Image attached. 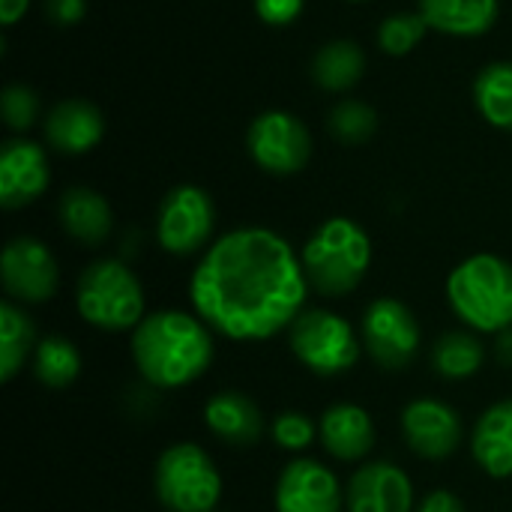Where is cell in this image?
Wrapping results in <instances>:
<instances>
[{
    "label": "cell",
    "instance_id": "6da1fadb",
    "mask_svg": "<svg viewBox=\"0 0 512 512\" xmlns=\"http://www.w3.org/2000/svg\"><path fill=\"white\" fill-rule=\"evenodd\" d=\"M309 279L291 243L270 228H237L201 255L189 297L201 321L225 339H273L306 309Z\"/></svg>",
    "mask_w": 512,
    "mask_h": 512
},
{
    "label": "cell",
    "instance_id": "7a4b0ae2",
    "mask_svg": "<svg viewBox=\"0 0 512 512\" xmlns=\"http://www.w3.org/2000/svg\"><path fill=\"white\" fill-rule=\"evenodd\" d=\"M213 354V330L195 312H150L132 330V363L153 390L189 387L210 369Z\"/></svg>",
    "mask_w": 512,
    "mask_h": 512
},
{
    "label": "cell",
    "instance_id": "3957f363",
    "mask_svg": "<svg viewBox=\"0 0 512 512\" xmlns=\"http://www.w3.org/2000/svg\"><path fill=\"white\" fill-rule=\"evenodd\" d=\"M300 261L309 288L324 297H345L360 288L372 267V240L354 219L333 216L306 240Z\"/></svg>",
    "mask_w": 512,
    "mask_h": 512
},
{
    "label": "cell",
    "instance_id": "277c9868",
    "mask_svg": "<svg viewBox=\"0 0 512 512\" xmlns=\"http://www.w3.org/2000/svg\"><path fill=\"white\" fill-rule=\"evenodd\" d=\"M447 303L474 333L512 327V264L498 255H471L447 276Z\"/></svg>",
    "mask_w": 512,
    "mask_h": 512
},
{
    "label": "cell",
    "instance_id": "5b68a950",
    "mask_svg": "<svg viewBox=\"0 0 512 512\" xmlns=\"http://www.w3.org/2000/svg\"><path fill=\"white\" fill-rule=\"evenodd\" d=\"M78 315L105 333L135 330L144 315V288L138 276L117 258H102L84 267L75 288Z\"/></svg>",
    "mask_w": 512,
    "mask_h": 512
},
{
    "label": "cell",
    "instance_id": "8992f818",
    "mask_svg": "<svg viewBox=\"0 0 512 512\" xmlns=\"http://www.w3.org/2000/svg\"><path fill=\"white\" fill-rule=\"evenodd\" d=\"M153 489L168 512H216L222 501V474L198 444L162 450L153 471Z\"/></svg>",
    "mask_w": 512,
    "mask_h": 512
},
{
    "label": "cell",
    "instance_id": "52a82bcc",
    "mask_svg": "<svg viewBox=\"0 0 512 512\" xmlns=\"http://www.w3.org/2000/svg\"><path fill=\"white\" fill-rule=\"evenodd\" d=\"M294 357L321 378H336L360 360V336L354 324L330 309H303L288 330Z\"/></svg>",
    "mask_w": 512,
    "mask_h": 512
},
{
    "label": "cell",
    "instance_id": "ba28073f",
    "mask_svg": "<svg viewBox=\"0 0 512 512\" xmlns=\"http://www.w3.org/2000/svg\"><path fill=\"white\" fill-rule=\"evenodd\" d=\"M360 339L372 363L384 372H402L414 363L423 333L414 312L396 297H378L366 306Z\"/></svg>",
    "mask_w": 512,
    "mask_h": 512
},
{
    "label": "cell",
    "instance_id": "9c48e42d",
    "mask_svg": "<svg viewBox=\"0 0 512 512\" xmlns=\"http://www.w3.org/2000/svg\"><path fill=\"white\" fill-rule=\"evenodd\" d=\"M216 228L213 198L201 186H174L156 216V240L168 255L186 258L201 252Z\"/></svg>",
    "mask_w": 512,
    "mask_h": 512
},
{
    "label": "cell",
    "instance_id": "30bf717a",
    "mask_svg": "<svg viewBox=\"0 0 512 512\" xmlns=\"http://www.w3.org/2000/svg\"><path fill=\"white\" fill-rule=\"evenodd\" d=\"M246 147L258 168L279 174V177L303 171L312 156L309 129L288 111L258 114L249 126Z\"/></svg>",
    "mask_w": 512,
    "mask_h": 512
},
{
    "label": "cell",
    "instance_id": "8fae6325",
    "mask_svg": "<svg viewBox=\"0 0 512 512\" xmlns=\"http://www.w3.org/2000/svg\"><path fill=\"white\" fill-rule=\"evenodd\" d=\"M0 279L9 300L21 306H36L54 297L60 285V270L51 249L36 237H15L3 246Z\"/></svg>",
    "mask_w": 512,
    "mask_h": 512
},
{
    "label": "cell",
    "instance_id": "7c38bea8",
    "mask_svg": "<svg viewBox=\"0 0 512 512\" xmlns=\"http://www.w3.org/2000/svg\"><path fill=\"white\" fill-rule=\"evenodd\" d=\"M402 435L420 459L441 462L462 447V420L441 399H414L402 411Z\"/></svg>",
    "mask_w": 512,
    "mask_h": 512
},
{
    "label": "cell",
    "instance_id": "4fadbf2b",
    "mask_svg": "<svg viewBox=\"0 0 512 512\" xmlns=\"http://www.w3.org/2000/svg\"><path fill=\"white\" fill-rule=\"evenodd\" d=\"M342 504L345 492L339 477L315 459L291 462L276 480V512H342Z\"/></svg>",
    "mask_w": 512,
    "mask_h": 512
},
{
    "label": "cell",
    "instance_id": "5bb4252c",
    "mask_svg": "<svg viewBox=\"0 0 512 512\" xmlns=\"http://www.w3.org/2000/svg\"><path fill=\"white\" fill-rule=\"evenodd\" d=\"M345 512H414V483L393 462H369L348 480Z\"/></svg>",
    "mask_w": 512,
    "mask_h": 512
},
{
    "label": "cell",
    "instance_id": "9a60e30c",
    "mask_svg": "<svg viewBox=\"0 0 512 512\" xmlns=\"http://www.w3.org/2000/svg\"><path fill=\"white\" fill-rule=\"evenodd\" d=\"M51 171L45 150L24 138H9L0 147V204L18 210L33 204L48 189Z\"/></svg>",
    "mask_w": 512,
    "mask_h": 512
},
{
    "label": "cell",
    "instance_id": "2e32d148",
    "mask_svg": "<svg viewBox=\"0 0 512 512\" xmlns=\"http://www.w3.org/2000/svg\"><path fill=\"white\" fill-rule=\"evenodd\" d=\"M318 438L336 462H360L375 447V423L366 408L354 402H336L321 414Z\"/></svg>",
    "mask_w": 512,
    "mask_h": 512
},
{
    "label": "cell",
    "instance_id": "e0dca14e",
    "mask_svg": "<svg viewBox=\"0 0 512 512\" xmlns=\"http://www.w3.org/2000/svg\"><path fill=\"white\" fill-rule=\"evenodd\" d=\"M204 426L228 447H252L267 429L261 408L240 390H222L210 396L204 405Z\"/></svg>",
    "mask_w": 512,
    "mask_h": 512
},
{
    "label": "cell",
    "instance_id": "ac0fdd59",
    "mask_svg": "<svg viewBox=\"0 0 512 512\" xmlns=\"http://www.w3.org/2000/svg\"><path fill=\"white\" fill-rule=\"evenodd\" d=\"M102 114L96 105L84 102V99H63L57 102L45 123H42V132H45V141L57 150V153H66V156H78V153H87L99 144L102 138Z\"/></svg>",
    "mask_w": 512,
    "mask_h": 512
},
{
    "label": "cell",
    "instance_id": "d6986e66",
    "mask_svg": "<svg viewBox=\"0 0 512 512\" xmlns=\"http://www.w3.org/2000/svg\"><path fill=\"white\" fill-rule=\"evenodd\" d=\"M474 462L495 480L512 477V399L495 402L483 411L471 432Z\"/></svg>",
    "mask_w": 512,
    "mask_h": 512
},
{
    "label": "cell",
    "instance_id": "ffe728a7",
    "mask_svg": "<svg viewBox=\"0 0 512 512\" xmlns=\"http://www.w3.org/2000/svg\"><path fill=\"white\" fill-rule=\"evenodd\" d=\"M57 216H60L63 231L84 246H99L114 228V216H111L108 201L87 186L66 189L60 195Z\"/></svg>",
    "mask_w": 512,
    "mask_h": 512
},
{
    "label": "cell",
    "instance_id": "44dd1931",
    "mask_svg": "<svg viewBox=\"0 0 512 512\" xmlns=\"http://www.w3.org/2000/svg\"><path fill=\"white\" fill-rule=\"evenodd\" d=\"M429 27L450 36H480L498 21V0H420Z\"/></svg>",
    "mask_w": 512,
    "mask_h": 512
},
{
    "label": "cell",
    "instance_id": "7402d4cb",
    "mask_svg": "<svg viewBox=\"0 0 512 512\" xmlns=\"http://www.w3.org/2000/svg\"><path fill=\"white\" fill-rule=\"evenodd\" d=\"M36 330L15 300L0 303V381L9 384L36 351Z\"/></svg>",
    "mask_w": 512,
    "mask_h": 512
},
{
    "label": "cell",
    "instance_id": "603a6c76",
    "mask_svg": "<svg viewBox=\"0 0 512 512\" xmlns=\"http://www.w3.org/2000/svg\"><path fill=\"white\" fill-rule=\"evenodd\" d=\"M363 66L366 57L360 51L357 42L351 39H333L327 42L315 60H312V78L324 87V90H351L360 78H363Z\"/></svg>",
    "mask_w": 512,
    "mask_h": 512
},
{
    "label": "cell",
    "instance_id": "cb8c5ba5",
    "mask_svg": "<svg viewBox=\"0 0 512 512\" xmlns=\"http://www.w3.org/2000/svg\"><path fill=\"white\" fill-rule=\"evenodd\" d=\"M486 348L474 333L450 330L432 345V369L447 381H465L474 378L483 369Z\"/></svg>",
    "mask_w": 512,
    "mask_h": 512
},
{
    "label": "cell",
    "instance_id": "d4e9b609",
    "mask_svg": "<svg viewBox=\"0 0 512 512\" xmlns=\"http://www.w3.org/2000/svg\"><path fill=\"white\" fill-rule=\"evenodd\" d=\"M33 375L48 390H63L81 375V354L66 336H45L33 351Z\"/></svg>",
    "mask_w": 512,
    "mask_h": 512
},
{
    "label": "cell",
    "instance_id": "484cf974",
    "mask_svg": "<svg viewBox=\"0 0 512 512\" xmlns=\"http://www.w3.org/2000/svg\"><path fill=\"white\" fill-rule=\"evenodd\" d=\"M474 99L492 126L512 132V63H489L474 81Z\"/></svg>",
    "mask_w": 512,
    "mask_h": 512
},
{
    "label": "cell",
    "instance_id": "4316f807",
    "mask_svg": "<svg viewBox=\"0 0 512 512\" xmlns=\"http://www.w3.org/2000/svg\"><path fill=\"white\" fill-rule=\"evenodd\" d=\"M378 129V114L357 99H345L330 111V132L342 144H363L375 135Z\"/></svg>",
    "mask_w": 512,
    "mask_h": 512
},
{
    "label": "cell",
    "instance_id": "83f0119b",
    "mask_svg": "<svg viewBox=\"0 0 512 512\" xmlns=\"http://www.w3.org/2000/svg\"><path fill=\"white\" fill-rule=\"evenodd\" d=\"M426 30H429V24H426V18L420 12H396V15H390V18L381 21V27H378V45L387 54L402 57V54H408V51L417 48V42L426 36Z\"/></svg>",
    "mask_w": 512,
    "mask_h": 512
},
{
    "label": "cell",
    "instance_id": "f1b7e54d",
    "mask_svg": "<svg viewBox=\"0 0 512 512\" xmlns=\"http://www.w3.org/2000/svg\"><path fill=\"white\" fill-rule=\"evenodd\" d=\"M270 435H273V441H276L279 450L303 453V450H309L312 441L318 438V426H315L303 411H282V414L273 417Z\"/></svg>",
    "mask_w": 512,
    "mask_h": 512
},
{
    "label": "cell",
    "instance_id": "f546056e",
    "mask_svg": "<svg viewBox=\"0 0 512 512\" xmlns=\"http://www.w3.org/2000/svg\"><path fill=\"white\" fill-rule=\"evenodd\" d=\"M0 111H3V120L9 129L21 132V129H30L39 117V99L30 87L24 84H9L0 96Z\"/></svg>",
    "mask_w": 512,
    "mask_h": 512
},
{
    "label": "cell",
    "instance_id": "4dcf8cb0",
    "mask_svg": "<svg viewBox=\"0 0 512 512\" xmlns=\"http://www.w3.org/2000/svg\"><path fill=\"white\" fill-rule=\"evenodd\" d=\"M255 12L264 24L282 27L303 12V0H255Z\"/></svg>",
    "mask_w": 512,
    "mask_h": 512
},
{
    "label": "cell",
    "instance_id": "1f68e13d",
    "mask_svg": "<svg viewBox=\"0 0 512 512\" xmlns=\"http://www.w3.org/2000/svg\"><path fill=\"white\" fill-rule=\"evenodd\" d=\"M42 9H45L51 24L69 27V24H78L84 18L87 0H42Z\"/></svg>",
    "mask_w": 512,
    "mask_h": 512
},
{
    "label": "cell",
    "instance_id": "d6a6232c",
    "mask_svg": "<svg viewBox=\"0 0 512 512\" xmlns=\"http://www.w3.org/2000/svg\"><path fill=\"white\" fill-rule=\"evenodd\" d=\"M414 512H465V504H462L453 492L435 489V492H429V495L420 501V507Z\"/></svg>",
    "mask_w": 512,
    "mask_h": 512
},
{
    "label": "cell",
    "instance_id": "836d02e7",
    "mask_svg": "<svg viewBox=\"0 0 512 512\" xmlns=\"http://www.w3.org/2000/svg\"><path fill=\"white\" fill-rule=\"evenodd\" d=\"M27 6H30V0H0V24L12 27L27 12Z\"/></svg>",
    "mask_w": 512,
    "mask_h": 512
},
{
    "label": "cell",
    "instance_id": "e575fe53",
    "mask_svg": "<svg viewBox=\"0 0 512 512\" xmlns=\"http://www.w3.org/2000/svg\"><path fill=\"white\" fill-rule=\"evenodd\" d=\"M495 360L501 366H510L512 369V327L495 336Z\"/></svg>",
    "mask_w": 512,
    "mask_h": 512
}]
</instances>
